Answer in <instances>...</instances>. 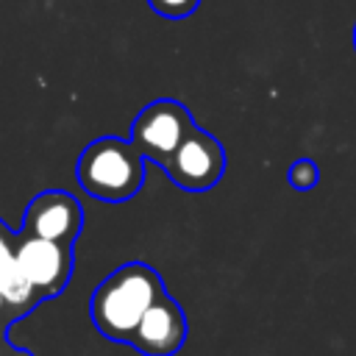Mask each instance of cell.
<instances>
[{
    "instance_id": "8",
    "label": "cell",
    "mask_w": 356,
    "mask_h": 356,
    "mask_svg": "<svg viewBox=\"0 0 356 356\" xmlns=\"http://www.w3.org/2000/svg\"><path fill=\"white\" fill-rule=\"evenodd\" d=\"M286 181H289L295 189H300V192L314 189L317 181H320V167H317L312 159H298V161H292V167L286 170Z\"/></svg>"
},
{
    "instance_id": "6",
    "label": "cell",
    "mask_w": 356,
    "mask_h": 356,
    "mask_svg": "<svg viewBox=\"0 0 356 356\" xmlns=\"http://www.w3.org/2000/svg\"><path fill=\"white\" fill-rule=\"evenodd\" d=\"M81 228H83V209L75 200V195L64 189L39 192L25 209L22 234L28 236H42V239L72 245Z\"/></svg>"
},
{
    "instance_id": "3",
    "label": "cell",
    "mask_w": 356,
    "mask_h": 356,
    "mask_svg": "<svg viewBox=\"0 0 356 356\" xmlns=\"http://www.w3.org/2000/svg\"><path fill=\"white\" fill-rule=\"evenodd\" d=\"M192 131H195V122L186 106L178 100L161 97V100L147 103L136 114L131 125V142L142 150L145 159L164 164Z\"/></svg>"
},
{
    "instance_id": "9",
    "label": "cell",
    "mask_w": 356,
    "mask_h": 356,
    "mask_svg": "<svg viewBox=\"0 0 356 356\" xmlns=\"http://www.w3.org/2000/svg\"><path fill=\"white\" fill-rule=\"evenodd\" d=\"M147 3H150V8H153L156 14L170 17V19L189 17V14L200 6V0H147Z\"/></svg>"
},
{
    "instance_id": "12",
    "label": "cell",
    "mask_w": 356,
    "mask_h": 356,
    "mask_svg": "<svg viewBox=\"0 0 356 356\" xmlns=\"http://www.w3.org/2000/svg\"><path fill=\"white\" fill-rule=\"evenodd\" d=\"M353 47H356V25H353Z\"/></svg>"
},
{
    "instance_id": "10",
    "label": "cell",
    "mask_w": 356,
    "mask_h": 356,
    "mask_svg": "<svg viewBox=\"0 0 356 356\" xmlns=\"http://www.w3.org/2000/svg\"><path fill=\"white\" fill-rule=\"evenodd\" d=\"M17 245H19V236H14V234L3 225V220H0V264L8 261V259H14Z\"/></svg>"
},
{
    "instance_id": "2",
    "label": "cell",
    "mask_w": 356,
    "mask_h": 356,
    "mask_svg": "<svg viewBox=\"0 0 356 356\" xmlns=\"http://www.w3.org/2000/svg\"><path fill=\"white\" fill-rule=\"evenodd\" d=\"M75 175L86 195L103 203H125L145 184V156L131 139L103 136L83 147Z\"/></svg>"
},
{
    "instance_id": "7",
    "label": "cell",
    "mask_w": 356,
    "mask_h": 356,
    "mask_svg": "<svg viewBox=\"0 0 356 356\" xmlns=\"http://www.w3.org/2000/svg\"><path fill=\"white\" fill-rule=\"evenodd\" d=\"M186 342V317L178 300L167 292L145 312L136 334L134 348L145 356H175Z\"/></svg>"
},
{
    "instance_id": "4",
    "label": "cell",
    "mask_w": 356,
    "mask_h": 356,
    "mask_svg": "<svg viewBox=\"0 0 356 356\" xmlns=\"http://www.w3.org/2000/svg\"><path fill=\"white\" fill-rule=\"evenodd\" d=\"M159 167L175 186L186 192H206L217 186L225 172V150L209 131L195 125V131L178 145V150Z\"/></svg>"
},
{
    "instance_id": "1",
    "label": "cell",
    "mask_w": 356,
    "mask_h": 356,
    "mask_svg": "<svg viewBox=\"0 0 356 356\" xmlns=\"http://www.w3.org/2000/svg\"><path fill=\"white\" fill-rule=\"evenodd\" d=\"M161 275L145 261H128L106 275L89 303L95 328L114 342H134L145 312L164 295Z\"/></svg>"
},
{
    "instance_id": "11",
    "label": "cell",
    "mask_w": 356,
    "mask_h": 356,
    "mask_svg": "<svg viewBox=\"0 0 356 356\" xmlns=\"http://www.w3.org/2000/svg\"><path fill=\"white\" fill-rule=\"evenodd\" d=\"M6 331H8V328H0V356H33V353L25 350V348H14V345L8 342V337H6Z\"/></svg>"
},
{
    "instance_id": "5",
    "label": "cell",
    "mask_w": 356,
    "mask_h": 356,
    "mask_svg": "<svg viewBox=\"0 0 356 356\" xmlns=\"http://www.w3.org/2000/svg\"><path fill=\"white\" fill-rule=\"evenodd\" d=\"M17 264L28 284L47 300L64 292L72 275V245L19 234Z\"/></svg>"
}]
</instances>
